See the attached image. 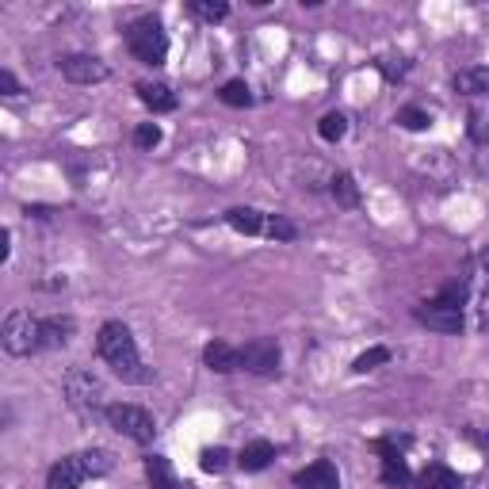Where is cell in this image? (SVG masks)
I'll return each mask as SVG.
<instances>
[{
	"label": "cell",
	"mask_w": 489,
	"mask_h": 489,
	"mask_svg": "<svg viewBox=\"0 0 489 489\" xmlns=\"http://www.w3.org/2000/svg\"><path fill=\"white\" fill-rule=\"evenodd\" d=\"M96 348H100V356H103V364L112 367V371L122 378V383H131V386H146V383H153V367L142 364L138 344H134V333L126 329L122 321H107V325H100Z\"/></svg>",
	"instance_id": "obj_1"
},
{
	"label": "cell",
	"mask_w": 489,
	"mask_h": 489,
	"mask_svg": "<svg viewBox=\"0 0 489 489\" xmlns=\"http://www.w3.org/2000/svg\"><path fill=\"white\" fill-rule=\"evenodd\" d=\"M115 463L107 451H81V455H65L50 466V474H46V489H81L88 478H100L107 474Z\"/></svg>",
	"instance_id": "obj_2"
},
{
	"label": "cell",
	"mask_w": 489,
	"mask_h": 489,
	"mask_svg": "<svg viewBox=\"0 0 489 489\" xmlns=\"http://www.w3.org/2000/svg\"><path fill=\"white\" fill-rule=\"evenodd\" d=\"M126 50H131L134 58L142 65H150V69L165 65V58H169V34H165V27H161L157 15H142V20H134L131 27H126Z\"/></svg>",
	"instance_id": "obj_3"
},
{
	"label": "cell",
	"mask_w": 489,
	"mask_h": 489,
	"mask_svg": "<svg viewBox=\"0 0 489 489\" xmlns=\"http://www.w3.org/2000/svg\"><path fill=\"white\" fill-rule=\"evenodd\" d=\"M0 344H5L8 356H31L43 348L39 340V318H31L27 310H12L0 325Z\"/></svg>",
	"instance_id": "obj_4"
},
{
	"label": "cell",
	"mask_w": 489,
	"mask_h": 489,
	"mask_svg": "<svg viewBox=\"0 0 489 489\" xmlns=\"http://www.w3.org/2000/svg\"><path fill=\"white\" fill-rule=\"evenodd\" d=\"M103 416H107V425H112L119 436L134 440V444H153V436H157L153 413H146L142 406H107Z\"/></svg>",
	"instance_id": "obj_5"
},
{
	"label": "cell",
	"mask_w": 489,
	"mask_h": 489,
	"mask_svg": "<svg viewBox=\"0 0 489 489\" xmlns=\"http://www.w3.org/2000/svg\"><path fill=\"white\" fill-rule=\"evenodd\" d=\"M413 318L425 325V329H432V333H444V337H459L463 333V306H455V302H447V298H428V302H421L413 310Z\"/></svg>",
	"instance_id": "obj_6"
},
{
	"label": "cell",
	"mask_w": 489,
	"mask_h": 489,
	"mask_svg": "<svg viewBox=\"0 0 489 489\" xmlns=\"http://www.w3.org/2000/svg\"><path fill=\"white\" fill-rule=\"evenodd\" d=\"M62 394H65V402L73 406V409H96V406H103V383H100L93 371H84V367H69L65 371Z\"/></svg>",
	"instance_id": "obj_7"
},
{
	"label": "cell",
	"mask_w": 489,
	"mask_h": 489,
	"mask_svg": "<svg viewBox=\"0 0 489 489\" xmlns=\"http://www.w3.org/2000/svg\"><path fill=\"white\" fill-rule=\"evenodd\" d=\"M279 340L276 337H252L245 348H241V367L252 375H276L279 371Z\"/></svg>",
	"instance_id": "obj_8"
},
{
	"label": "cell",
	"mask_w": 489,
	"mask_h": 489,
	"mask_svg": "<svg viewBox=\"0 0 489 489\" xmlns=\"http://www.w3.org/2000/svg\"><path fill=\"white\" fill-rule=\"evenodd\" d=\"M371 447L378 451V455H383V470H378V478H383V485L402 489V485H409V482H413V470H409L406 455H402L406 440H402V444H397V440H375Z\"/></svg>",
	"instance_id": "obj_9"
},
{
	"label": "cell",
	"mask_w": 489,
	"mask_h": 489,
	"mask_svg": "<svg viewBox=\"0 0 489 489\" xmlns=\"http://www.w3.org/2000/svg\"><path fill=\"white\" fill-rule=\"evenodd\" d=\"M58 73L73 84H100L112 77V69L93 54H65V58H58Z\"/></svg>",
	"instance_id": "obj_10"
},
{
	"label": "cell",
	"mask_w": 489,
	"mask_h": 489,
	"mask_svg": "<svg viewBox=\"0 0 489 489\" xmlns=\"http://www.w3.org/2000/svg\"><path fill=\"white\" fill-rule=\"evenodd\" d=\"M298 489H340V474H337V466L329 459H318L310 466H302L295 470V478H291Z\"/></svg>",
	"instance_id": "obj_11"
},
{
	"label": "cell",
	"mask_w": 489,
	"mask_h": 489,
	"mask_svg": "<svg viewBox=\"0 0 489 489\" xmlns=\"http://www.w3.org/2000/svg\"><path fill=\"white\" fill-rule=\"evenodd\" d=\"M73 333H77V321H73V318L54 314V318H43V321H39V340H43V348H65V344L73 340Z\"/></svg>",
	"instance_id": "obj_12"
},
{
	"label": "cell",
	"mask_w": 489,
	"mask_h": 489,
	"mask_svg": "<svg viewBox=\"0 0 489 489\" xmlns=\"http://www.w3.org/2000/svg\"><path fill=\"white\" fill-rule=\"evenodd\" d=\"M134 93H138V100L146 103L153 115L176 112V103H180V100H176V93H172V88H169V84H157V81H142V84L134 88Z\"/></svg>",
	"instance_id": "obj_13"
},
{
	"label": "cell",
	"mask_w": 489,
	"mask_h": 489,
	"mask_svg": "<svg viewBox=\"0 0 489 489\" xmlns=\"http://www.w3.org/2000/svg\"><path fill=\"white\" fill-rule=\"evenodd\" d=\"M203 364L219 375H230V371L241 367V348H233V344H226V340H210L203 348Z\"/></svg>",
	"instance_id": "obj_14"
},
{
	"label": "cell",
	"mask_w": 489,
	"mask_h": 489,
	"mask_svg": "<svg viewBox=\"0 0 489 489\" xmlns=\"http://www.w3.org/2000/svg\"><path fill=\"white\" fill-rule=\"evenodd\" d=\"M226 222H230V230L245 233V238H260L264 226H268V214H260L257 207H230Z\"/></svg>",
	"instance_id": "obj_15"
},
{
	"label": "cell",
	"mask_w": 489,
	"mask_h": 489,
	"mask_svg": "<svg viewBox=\"0 0 489 489\" xmlns=\"http://www.w3.org/2000/svg\"><path fill=\"white\" fill-rule=\"evenodd\" d=\"M413 485H416V489H459L463 478H459L451 466H444V463H428L421 474L413 478Z\"/></svg>",
	"instance_id": "obj_16"
},
{
	"label": "cell",
	"mask_w": 489,
	"mask_h": 489,
	"mask_svg": "<svg viewBox=\"0 0 489 489\" xmlns=\"http://www.w3.org/2000/svg\"><path fill=\"white\" fill-rule=\"evenodd\" d=\"M451 84H455V93H463V96H489V69L485 65H466L451 77Z\"/></svg>",
	"instance_id": "obj_17"
},
{
	"label": "cell",
	"mask_w": 489,
	"mask_h": 489,
	"mask_svg": "<svg viewBox=\"0 0 489 489\" xmlns=\"http://www.w3.org/2000/svg\"><path fill=\"white\" fill-rule=\"evenodd\" d=\"M271 459H276V447H271L268 440H252V444L241 447V455L233 459V463H238L245 474H257V470H264Z\"/></svg>",
	"instance_id": "obj_18"
},
{
	"label": "cell",
	"mask_w": 489,
	"mask_h": 489,
	"mask_svg": "<svg viewBox=\"0 0 489 489\" xmlns=\"http://www.w3.org/2000/svg\"><path fill=\"white\" fill-rule=\"evenodd\" d=\"M329 195L337 199V207L356 210V207H359V184H356V176H352V172H337V176L329 180Z\"/></svg>",
	"instance_id": "obj_19"
},
{
	"label": "cell",
	"mask_w": 489,
	"mask_h": 489,
	"mask_svg": "<svg viewBox=\"0 0 489 489\" xmlns=\"http://www.w3.org/2000/svg\"><path fill=\"white\" fill-rule=\"evenodd\" d=\"M146 478H150L153 489H180V482H176V474H172V466H169L165 455H150L146 459Z\"/></svg>",
	"instance_id": "obj_20"
},
{
	"label": "cell",
	"mask_w": 489,
	"mask_h": 489,
	"mask_svg": "<svg viewBox=\"0 0 489 489\" xmlns=\"http://www.w3.org/2000/svg\"><path fill=\"white\" fill-rule=\"evenodd\" d=\"M191 15H199L203 24H222L226 15H230V5L226 0H191Z\"/></svg>",
	"instance_id": "obj_21"
},
{
	"label": "cell",
	"mask_w": 489,
	"mask_h": 489,
	"mask_svg": "<svg viewBox=\"0 0 489 489\" xmlns=\"http://www.w3.org/2000/svg\"><path fill=\"white\" fill-rule=\"evenodd\" d=\"M383 364H390V348H383V344H375V348L359 352V356L352 359V371H356V375H367V371L383 367Z\"/></svg>",
	"instance_id": "obj_22"
},
{
	"label": "cell",
	"mask_w": 489,
	"mask_h": 489,
	"mask_svg": "<svg viewBox=\"0 0 489 489\" xmlns=\"http://www.w3.org/2000/svg\"><path fill=\"white\" fill-rule=\"evenodd\" d=\"M264 238H271V241H295L298 238V226L291 219H283V214H268Z\"/></svg>",
	"instance_id": "obj_23"
},
{
	"label": "cell",
	"mask_w": 489,
	"mask_h": 489,
	"mask_svg": "<svg viewBox=\"0 0 489 489\" xmlns=\"http://www.w3.org/2000/svg\"><path fill=\"white\" fill-rule=\"evenodd\" d=\"M318 134H321V142H340L344 134H348V119H344L340 112L321 115V122H318Z\"/></svg>",
	"instance_id": "obj_24"
},
{
	"label": "cell",
	"mask_w": 489,
	"mask_h": 489,
	"mask_svg": "<svg viewBox=\"0 0 489 489\" xmlns=\"http://www.w3.org/2000/svg\"><path fill=\"white\" fill-rule=\"evenodd\" d=\"M394 122L397 126H406V131H428V126H432V115L425 112V107H402V112H397L394 115Z\"/></svg>",
	"instance_id": "obj_25"
},
{
	"label": "cell",
	"mask_w": 489,
	"mask_h": 489,
	"mask_svg": "<svg viewBox=\"0 0 489 489\" xmlns=\"http://www.w3.org/2000/svg\"><path fill=\"white\" fill-rule=\"evenodd\" d=\"M230 451L226 447H203V451H199V466H203L207 470V474H222V470L230 466Z\"/></svg>",
	"instance_id": "obj_26"
},
{
	"label": "cell",
	"mask_w": 489,
	"mask_h": 489,
	"mask_svg": "<svg viewBox=\"0 0 489 489\" xmlns=\"http://www.w3.org/2000/svg\"><path fill=\"white\" fill-rule=\"evenodd\" d=\"M219 100H222L226 107H249V103H252V93H249L245 81H226L222 93H219Z\"/></svg>",
	"instance_id": "obj_27"
},
{
	"label": "cell",
	"mask_w": 489,
	"mask_h": 489,
	"mask_svg": "<svg viewBox=\"0 0 489 489\" xmlns=\"http://www.w3.org/2000/svg\"><path fill=\"white\" fill-rule=\"evenodd\" d=\"M134 146L138 150H157L161 146V126L157 122H138L134 126Z\"/></svg>",
	"instance_id": "obj_28"
},
{
	"label": "cell",
	"mask_w": 489,
	"mask_h": 489,
	"mask_svg": "<svg viewBox=\"0 0 489 489\" xmlns=\"http://www.w3.org/2000/svg\"><path fill=\"white\" fill-rule=\"evenodd\" d=\"M440 298L455 302V306H466V298H470V287H466V283H447L444 291H440Z\"/></svg>",
	"instance_id": "obj_29"
},
{
	"label": "cell",
	"mask_w": 489,
	"mask_h": 489,
	"mask_svg": "<svg viewBox=\"0 0 489 489\" xmlns=\"http://www.w3.org/2000/svg\"><path fill=\"white\" fill-rule=\"evenodd\" d=\"M0 93H5V96H20V93H24L12 69H0Z\"/></svg>",
	"instance_id": "obj_30"
},
{
	"label": "cell",
	"mask_w": 489,
	"mask_h": 489,
	"mask_svg": "<svg viewBox=\"0 0 489 489\" xmlns=\"http://www.w3.org/2000/svg\"><path fill=\"white\" fill-rule=\"evenodd\" d=\"M482 264H485V268H489V249H485V252H482Z\"/></svg>",
	"instance_id": "obj_31"
}]
</instances>
